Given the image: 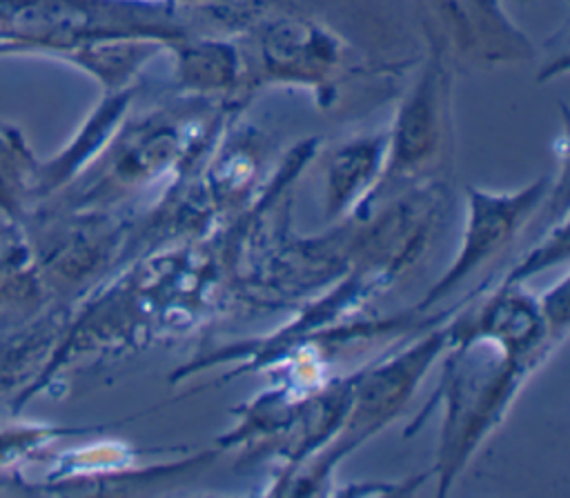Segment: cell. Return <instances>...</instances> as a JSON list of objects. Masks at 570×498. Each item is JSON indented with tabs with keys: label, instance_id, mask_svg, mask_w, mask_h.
<instances>
[{
	"label": "cell",
	"instance_id": "obj_1",
	"mask_svg": "<svg viewBox=\"0 0 570 498\" xmlns=\"http://www.w3.org/2000/svg\"><path fill=\"white\" fill-rule=\"evenodd\" d=\"M183 38L167 0H0V40L24 56L62 60L67 53L114 38Z\"/></svg>",
	"mask_w": 570,
	"mask_h": 498
},
{
	"label": "cell",
	"instance_id": "obj_2",
	"mask_svg": "<svg viewBox=\"0 0 570 498\" xmlns=\"http://www.w3.org/2000/svg\"><path fill=\"white\" fill-rule=\"evenodd\" d=\"M345 64L343 42L307 18H276L258 33V73L267 82L307 87L327 102Z\"/></svg>",
	"mask_w": 570,
	"mask_h": 498
},
{
	"label": "cell",
	"instance_id": "obj_3",
	"mask_svg": "<svg viewBox=\"0 0 570 498\" xmlns=\"http://www.w3.org/2000/svg\"><path fill=\"white\" fill-rule=\"evenodd\" d=\"M432 49H445L479 62L523 60L530 56L528 38L514 27L499 0H414Z\"/></svg>",
	"mask_w": 570,
	"mask_h": 498
},
{
	"label": "cell",
	"instance_id": "obj_4",
	"mask_svg": "<svg viewBox=\"0 0 570 498\" xmlns=\"http://www.w3.org/2000/svg\"><path fill=\"white\" fill-rule=\"evenodd\" d=\"M448 73L443 53L432 49V58L399 104L387 136V162L392 169L423 165L441 145L445 131Z\"/></svg>",
	"mask_w": 570,
	"mask_h": 498
},
{
	"label": "cell",
	"instance_id": "obj_5",
	"mask_svg": "<svg viewBox=\"0 0 570 498\" xmlns=\"http://www.w3.org/2000/svg\"><path fill=\"white\" fill-rule=\"evenodd\" d=\"M543 185H532L521 193H512L505 198H494L490 193H474V207L470 216V225L465 231V240L459 258L454 260L450 273L434 287L430 300L439 296L443 289L454 287L461 276L470 273L479 260L483 262L490 253H494L512 233L514 227L528 216L530 207L541 198Z\"/></svg>",
	"mask_w": 570,
	"mask_h": 498
},
{
	"label": "cell",
	"instance_id": "obj_6",
	"mask_svg": "<svg viewBox=\"0 0 570 498\" xmlns=\"http://www.w3.org/2000/svg\"><path fill=\"white\" fill-rule=\"evenodd\" d=\"M129 104V91H109L94 109V113L85 120L76 138L53 158L38 165V187L36 198L58 191L65 182H69L91 158L111 140L118 122Z\"/></svg>",
	"mask_w": 570,
	"mask_h": 498
},
{
	"label": "cell",
	"instance_id": "obj_7",
	"mask_svg": "<svg viewBox=\"0 0 570 498\" xmlns=\"http://www.w3.org/2000/svg\"><path fill=\"white\" fill-rule=\"evenodd\" d=\"M169 49L176 51V78L185 89L229 91L240 78V56L229 42L178 38L169 42Z\"/></svg>",
	"mask_w": 570,
	"mask_h": 498
},
{
	"label": "cell",
	"instance_id": "obj_8",
	"mask_svg": "<svg viewBox=\"0 0 570 498\" xmlns=\"http://www.w3.org/2000/svg\"><path fill=\"white\" fill-rule=\"evenodd\" d=\"M38 165L24 136L0 122V220L18 225L31 213L38 200Z\"/></svg>",
	"mask_w": 570,
	"mask_h": 498
},
{
	"label": "cell",
	"instance_id": "obj_9",
	"mask_svg": "<svg viewBox=\"0 0 570 498\" xmlns=\"http://www.w3.org/2000/svg\"><path fill=\"white\" fill-rule=\"evenodd\" d=\"M51 338V322L36 320L0 347V396L13 391L18 398L36 380L38 365L49 353Z\"/></svg>",
	"mask_w": 570,
	"mask_h": 498
},
{
	"label": "cell",
	"instance_id": "obj_10",
	"mask_svg": "<svg viewBox=\"0 0 570 498\" xmlns=\"http://www.w3.org/2000/svg\"><path fill=\"white\" fill-rule=\"evenodd\" d=\"M49 427H33V425H0V467H11L20 458H27L38 447L47 445L53 436Z\"/></svg>",
	"mask_w": 570,
	"mask_h": 498
},
{
	"label": "cell",
	"instance_id": "obj_11",
	"mask_svg": "<svg viewBox=\"0 0 570 498\" xmlns=\"http://www.w3.org/2000/svg\"><path fill=\"white\" fill-rule=\"evenodd\" d=\"M11 56H22V53L18 51V47L0 40V58H11Z\"/></svg>",
	"mask_w": 570,
	"mask_h": 498
}]
</instances>
